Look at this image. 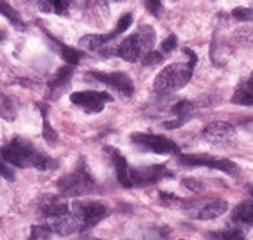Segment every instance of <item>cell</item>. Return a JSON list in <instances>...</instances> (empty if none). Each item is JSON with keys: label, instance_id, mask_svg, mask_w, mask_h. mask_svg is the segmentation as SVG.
Segmentation results:
<instances>
[{"label": "cell", "instance_id": "16", "mask_svg": "<svg viewBox=\"0 0 253 240\" xmlns=\"http://www.w3.org/2000/svg\"><path fill=\"white\" fill-rule=\"evenodd\" d=\"M193 111H195V105L188 100H181L179 101L177 104L173 107V115L175 118L172 120H168L166 123V127L168 130H175V128H179L187 123L191 116L193 115Z\"/></svg>", "mask_w": 253, "mask_h": 240}, {"label": "cell", "instance_id": "29", "mask_svg": "<svg viewBox=\"0 0 253 240\" xmlns=\"http://www.w3.org/2000/svg\"><path fill=\"white\" fill-rule=\"evenodd\" d=\"M160 200L168 207H173V208H184L187 205V203H184L183 199H180L170 192L160 191Z\"/></svg>", "mask_w": 253, "mask_h": 240}, {"label": "cell", "instance_id": "17", "mask_svg": "<svg viewBox=\"0 0 253 240\" xmlns=\"http://www.w3.org/2000/svg\"><path fill=\"white\" fill-rule=\"evenodd\" d=\"M105 152L111 159V162L115 166V170H116V175H118L119 182L124 186V187H128V174H129V166L126 163V159L123 156L122 153L119 152L118 148H114V147H107L105 148Z\"/></svg>", "mask_w": 253, "mask_h": 240}, {"label": "cell", "instance_id": "30", "mask_svg": "<svg viewBox=\"0 0 253 240\" xmlns=\"http://www.w3.org/2000/svg\"><path fill=\"white\" fill-rule=\"evenodd\" d=\"M52 232L49 230L47 224H39V226H32L31 228V235L28 240H47Z\"/></svg>", "mask_w": 253, "mask_h": 240}, {"label": "cell", "instance_id": "32", "mask_svg": "<svg viewBox=\"0 0 253 240\" xmlns=\"http://www.w3.org/2000/svg\"><path fill=\"white\" fill-rule=\"evenodd\" d=\"M163 61V55L157 51H148L144 53L143 56V64L144 66H155V64H160Z\"/></svg>", "mask_w": 253, "mask_h": 240}, {"label": "cell", "instance_id": "18", "mask_svg": "<svg viewBox=\"0 0 253 240\" xmlns=\"http://www.w3.org/2000/svg\"><path fill=\"white\" fill-rule=\"evenodd\" d=\"M112 42V39L109 38V35H97V34H89V35H84L82 39L79 40L80 47L87 49V51H103L109 43Z\"/></svg>", "mask_w": 253, "mask_h": 240}, {"label": "cell", "instance_id": "3", "mask_svg": "<svg viewBox=\"0 0 253 240\" xmlns=\"http://www.w3.org/2000/svg\"><path fill=\"white\" fill-rule=\"evenodd\" d=\"M155 43H156V32L152 27L145 24V26H140L132 35L126 36L116 48V53L124 60L135 63L145 52L151 51Z\"/></svg>", "mask_w": 253, "mask_h": 240}, {"label": "cell", "instance_id": "35", "mask_svg": "<svg viewBox=\"0 0 253 240\" xmlns=\"http://www.w3.org/2000/svg\"><path fill=\"white\" fill-rule=\"evenodd\" d=\"M176 46H177V38H176V35H173V34L168 36L162 44L163 51H164V52H170V51H173Z\"/></svg>", "mask_w": 253, "mask_h": 240}, {"label": "cell", "instance_id": "39", "mask_svg": "<svg viewBox=\"0 0 253 240\" xmlns=\"http://www.w3.org/2000/svg\"><path fill=\"white\" fill-rule=\"evenodd\" d=\"M115 1H122V0H115Z\"/></svg>", "mask_w": 253, "mask_h": 240}, {"label": "cell", "instance_id": "12", "mask_svg": "<svg viewBox=\"0 0 253 240\" xmlns=\"http://www.w3.org/2000/svg\"><path fill=\"white\" fill-rule=\"evenodd\" d=\"M68 211H71L70 205L63 195H45L39 203V212L45 222L67 214Z\"/></svg>", "mask_w": 253, "mask_h": 240}, {"label": "cell", "instance_id": "36", "mask_svg": "<svg viewBox=\"0 0 253 240\" xmlns=\"http://www.w3.org/2000/svg\"><path fill=\"white\" fill-rule=\"evenodd\" d=\"M0 178H4L5 180L8 182H13L15 179V175H13V171L7 167L3 162H0Z\"/></svg>", "mask_w": 253, "mask_h": 240}, {"label": "cell", "instance_id": "1", "mask_svg": "<svg viewBox=\"0 0 253 240\" xmlns=\"http://www.w3.org/2000/svg\"><path fill=\"white\" fill-rule=\"evenodd\" d=\"M0 155L7 163L19 168H36L47 171L56 168L57 163L52 157L39 148H36L30 140L15 138L0 149Z\"/></svg>", "mask_w": 253, "mask_h": 240}, {"label": "cell", "instance_id": "38", "mask_svg": "<svg viewBox=\"0 0 253 240\" xmlns=\"http://www.w3.org/2000/svg\"><path fill=\"white\" fill-rule=\"evenodd\" d=\"M251 195H252V197H253V188H252V190H251Z\"/></svg>", "mask_w": 253, "mask_h": 240}, {"label": "cell", "instance_id": "4", "mask_svg": "<svg viewBox=\"0 0 253 240\" xmlns=\"http://www.w3.org/2000/svg\"><path fill=\"white\" fill-rule=\"evenodd\" d=\"M57 186L63 196L71 197L92 193L96 187L84 162H79L78 167L72 172L64 175L61 179H59Z\"/></svg>", "mask_w": 253, "mask_h": 240}, {"label": "cell", "instance_id": "21", "mask_svg": "<svg viewBox=\"0 0 253 240\" xmlns=\"http://www.w3.org/2000/svg\"><path fill=\"white\" fill-rule=\"evenodd\" d=\"M0 13L8 19L11 24H12L15 28H18L20 31L26 30V26H24V22L23 19L20 18V13L16 11V9L11 7L8 3H5L4 0H0Z\"/></svg>", "mask_w": 253, "mask_h": 240}, {"label": "cell", "instance_id": "14", "mask_svg": "<svg viewBox=\"0 0 253 240\" xmlns=\"http://www.w3.org/2000/svg\"><path fill=\"white\" fill-rule=\"evenodd\" d=\"M232 226L239 230L253 227V197L236 207L232 214Z\"/></svg>", "mask_w": 253, "mask_h": 240}, {"label": "cell", "instance_id": "27", "mask_svg": "<svg viewBox=\"0 0 253 240\" xmlns=\"http://www.w3.org/2000/svg\"><path fill=\"white\" fill-rule=\"evenodd\" d=\"M131 24H132V15L131 13H126L124 16H122V18L119 19L118 24H116V27H115V30L109 32L108 34L109 38H111L112 40H115L119 35H122L124 31L128 30V28L131 27Z\"/></svg>", "mask_w": 253, "mask_h": 240}, {"label": "cell", "instance_id": "24", "mask_svg": "<svg viewBox=\"0 0 253 240\" xmlns=\"http://www.w3.org/2000/svg\"><path fill=\"white\" fill-rule=\"evenodd\" d=\"M0 118L7 122H13L16 118V109L8 96L0 92Z\"/></svg>", "mask_w": 253, "mask_h": 240}, {"label": "cell", "instance_id": "13", "mask_svg": "<svg viewBox=\"0 0 253 240\" xmlns=\"http://www.w3.org/2000/svg\"><path fill=\"white\" fill-rule=\"evenodd\" d=\"M45 224L48 226L51 232L60 236H68L71 234L80 231V224L78 222V218L75 216L72 211H68L67 214L61 215V216L47 220Z\"/></svg>", "mask_w": 253, "mask_h": 240}, {"label": "cell", "instance_id": "5", "mask_svg": "<svg viewBox=\"0 0 253 240\" xmlns=\"http://www.w3.org/2000/svg\"><path fill=\"white\" fill-rule=\"evenodd\" d=\"M131 142L136 147L145 152L159 153V155H179V145L169 138L152 134L136 132L131 135Z\"/></svg>", "mask_w": 253, "mask_h": 240}, {"label": "cell", "instance_id": "11", "mask_svg": "<svg viewBox=\"0 0 253 240\" xmlns=\"http://www.w3.org/2000/svg\"><path fill=\"white\" fill-rule=\"evenodd\" d=\"M91 75L97 82L114 88L120 95L126 96V97L133 95V91H135L133 82L124 72H92Z\"/></svg>", "mask_w": 253, "mask_h": 240}, {"label": "cell", "instance_id": "15", "mask_svg": "<svg viewBox=\"0 0 253 240\" xmlns=\"http://www.w3.org/2000/svg\"><path fill=\"white\" fill-rule=\"evenodd\" d=\"M228 208H229V204L225 200L217 199V200L207 201L205 204H201L195 210L196 215L193 218L199 219V220H212V219H216L225 214Z\"/></svg>", "mask_w": 253, "mask_h": 240}, {"label": "cell", "instance_id": "26", "mask_svg": "<svg viewBox=\"0 0 253 240\" xmlns=\"http://www.w3.org/2000/svg\"><path fill=\"white\" fill-rule=\"evenodd\" d=\"M40 109H42V115H43V136H44V139L47 140V143L48 144H56L57 143L56 131L53 130L52 126H51V123H49L48 119H47L45 108H44L43 105H42V107H40Z\"/></svg>", "mask_w": 253, "mask_h": 240}, {"label": "cell", "instance_id": "37", "mask_svg": "<svg viewBox=\"0 0 253 240\" xmlns=\"http://www.w3.org/2000/svg\"><path fill=\"white\" fill-rule=\"evenodd\" d=\"M75 240H100V239L93 238V236H80V238H78V239H75Z\"/></svg>", "mask_w": 253, "mask_h": 240}, {"label": "cell", "instance_id": "8", "mask_svg": "<svg viewBox=\"0 0 253 240\" xmlns=\"http://www.w3.org/2000/svg\"><path fill=\"white\" fill-rule=\"evenodd\" d=\"M179 162L184 166H201L210 167L214 170L223 171L224 174L229 176H239L240 168L236 163L228 160V159H218V157L208 156V155H181L179 153Z\"/></svg>", "mask_w": 253, "mask_h": 240}, {"label": "cell", "instance_id": "23", "mask_svg": "<svg viewBox=\"0 0 253 240\" xmlns=\"http://www.w3.org/2000/svg\"><path fill=\"white\" fill-rule=\"evenodd\" d=\"M232 103L240 105H253V90L247 84H241L232 96Z\"/></svg>", "mask_w": 253, "mask_h": 240}, {"label": "cell", "instance_id": "40", "mask_svg": "<svg viewBox=\"0 0 253 240\" xmlns=\"http://www.w3.org/2000/svg\"><path fill=\"white\" fill-rule=\"evenodd\" d=\"M169 1H175V0H169Z\"/></svg>", "mask_w": 253, "mask_h": 240}, {"label": "cell", "instance_id": "7", "mask_svg": "<svg viewBox=\"0 0 253 240\" xmlns=\"http://www.w3.org/2000/svg\"><path fill=\"white\" fill-rule=\"evenodd\" d=\"M203 138L207 143L217 148H229L237 142L236 130L227 122L210 123L203 131Z\"/></svg>", "mask_w": 253, "mask_h": 240}, {"label": "cell", "instance_id": "22", "mask_svg": "<svg viewBox=\"0 0 253 240\" xmlns=\"http://www.w3.org/2000/svg\"><path fill=\"white\" fill-rule=\"evenodd\" d=\"M208 239L210 240H247L244 234L239 228L231 226L229 228L221 230V231L211 232L208 234Z\"/></svg>", "mask_w": 253, "mask_h": 240}, {"label": "cell", "instance_id": "28", "mask_svg": "<svg viewBox=\"0 0 253 240\" xmlns=\"http://www.w3.org/2000/svg\"><path fill=\"white\" fill-rule=\"evenodd\" d=\"M235 38L243 44H253V27L241 26L235 30Z\"/></svg>", "mask_w": 253, "mask_h": 240}, {"label": "cell", "instance_id": "20", "mask_svg": "<svg viewBox=\"0 0 253 240\" xmlns=\"http://www.w3.org/2000/svg\"><path fill=\"white\" fill-rule=\"evenodd\" d=\"M71 78H72V66L67 64V66L61 67L60 70L56 72V75H55V78L48 83L49 90L55 92L59 91L60 88H64L67 84L70 83Z\"/></svg>", "mask_w": 253, "mask_h": 240}, {"label": "cell", "instance_id": "2", "mask_svg": "<svg viewBox=\"0 0 253 240\" xmlns=\"http://www.w3.org/2000/svg\"><path fill=\"white\" fill-rule=\"evenodd\" d=\"M193 68L188 61L185 63H172L164 67L153 82L155 92L159 95H170L180 91L188 84L193 74Z\"/></svg>", "mask_w": 253, "mask_h": 240}, {"label": "cell", "instance_id": "31", "mask_svg": "<svg viewBox=\"0 0 253 240\" xmlns=\"http://www.w3.org/2000/svg\"><path fill=\"white\" fill-rule=\"evenodd\" d=\"M232 16L240 22H252L253 20V9L247 7H237L232 11Z\"/></svg>", "mask_w": 253, "mask_h": 240}, {"label": "cell", "instance_id": "19", "mask_svg": "<svg viewBox=\"0 0 253 240\" xmlns=\"http://www.w3.org/2000/svg\"><path fill=\"white\" fill-rule=\"evenodd\" d=\"M39 9L44 13L63 15L70 7V0H39Z\"/></svg>", "mask_w": 253, "mask_h": 240}, {"label": "cell", "instance_id": "6", "mask_svg": "<svg viewBox=\"0 0 253 240\" xmlns=\"http://www.w3.org/2000/svg\"><path fill=\"white\" fill-rule=\"evenodd\" d=\"M72 212L80 224L79 232H85L107 216V207L99 201H76Z\"/></svg>", "mask_w": 253, "mask_h": 240}, {"label": "cell", "instance_id": "10", "mask_svg": "<svg viewBox=\"0 0 253 240\" xmlns=\"http://www.w3.org/2000/svg\"><path fill=\"white\" fill-rule=\"evenodd\" d=\"M70 99L87 114H99L104 109L105 104L112 100V96L103 91H80L74 92Z\"/></svg>", "mask_w": 253, "mask_h": 240}, {"label": "cell", "instance_id": "25", "mask_svg": "<svg viewBox=\"0 0 253 240\" xmlns=\"http://www.w3.org/2000/svg\"><path fill=\"white\" fill-rule=\"evenodd\" d=\"M57 44H59V47H60L61 57L64 59V61H66L67 64H68V66H76L79 61H80V59H82V52L78 51V49H75V48L64 46L61 42L60 43L57 42Z\"/></svg>", "mask_w": 253, "mask_h": 240}, {"label": "cell", "instance_id": "34", "mask_svg": "<svg viewBox=\"0 0 253 240\" xmlns=\"http://www.w3.org/2000/svg\"><path fill=\"white\" fill-rule=\"evenodd\" d=\"M181 184H183L184 188H187L189 191L192 192H201L204 190V184L200 180L192 179V178H188V179L181 180Z\"/></svg>", "mask_w": 253, "mask_h": 240}, {"label": "cell", "instance_id": "9", "mask_svg": "<svg viewBox=\"0 0 253 240\" xmlns=\"http://www.w3.org/2000/svg\"><path fill=\"white\" fill-rule=\"evenodd\" d=\"M173 175L167 167L156 164V166L147 167H129L128 174V187H137V186H148L160 182L167 178H172Z\"/></svg>", "mask_w": 253, "mask_h": 240}, {"label": "cell", "instance_id": "33", "mask_svg": "<svg viewBox=\"0 0 253 240\" xmlns=\"http://www.w3.org/2000/svg\"><path fill=\"white\" fill-rule=\"evenodd\" d=\"M144 5L151 15L156 16V18L160 16V13L163 11L162 0H144Z\"/></svg>", "mask_w": 253, "mask_h": 240}]
</instances>
